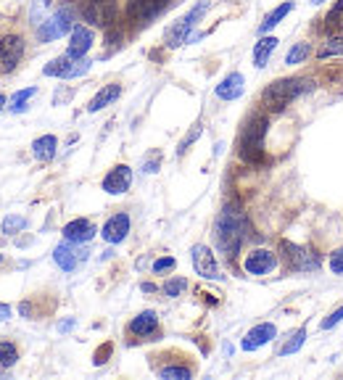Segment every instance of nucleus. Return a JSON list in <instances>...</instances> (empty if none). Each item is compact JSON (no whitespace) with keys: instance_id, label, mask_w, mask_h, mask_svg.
Masks as SVG:
<instances>
[{"instance_id":"7c9ffc66","label":"nucleus","mask_w":343,"mask_h":380,"mask_svg":"<svg viewBox=\"0 0 343 380\" xmlns=\"http://www.w3.org/2000/svg\"><path fill=\"white\" fill-rule=\"evenodd\" d=\"M185 288H188V280L185 278H169L164 285H161L164 296H169V298H177V296H182Z\"/></svg>"},{"instance_id":"6e6552de","label":"nucleus","mask_w":343,"mask_h":380,"mask_svg":"<svg viewBox=\"0 0 343 380\" xmlns=\"http://www.w3.org/2000/svg\"><path fill=\"white\" fill-rule=\"evenodd\" d=\"M90 72V61L88 59H72V56H59V59L48 61L43 66L45 77H56V79H77L82 74Z\"/></svg>"},{"instance_id":"2f4dec72","label":"nucleus","mask_w":343,"mask_h":380,"mask_svg":"<svg viewBox=\"0 0 343 380\" xmlns=\"http://www.w3.org/2000/svg\"><path fill=\"white\" fill-rule=\"evenodd\" d=\"M121 43H124V30H121L119 21H117V24H111V27L106 30V45H108V50H117V48H121Z\"/></svg>"},{"instance_id":"393cba45","label":"nucleus","mask_w":343,"mask_h":380,"mask_svg":"<svg viewBox=\"0 0 343 380\" xmlns=\"http://www.w3.org/2000/svg\"><path fill=\"white\" fill-rule=\"evenodd\" d=\"M35 95H37V88H24V90H19V93H14V95L8 98V111H11V114L27 111V103H30Z\"/></svg>"},{"instance_id":"7ed1b4c3","label":"nucleus","mask_w":343,"mask_h":380,"mask_svg":"<svg viewBox=\"0 0 343 380\" xmlns=\"http://www.w3.org/2000/svg\"><path fill=\"white\" fill-rule=\"evenodd\" d=\"M309 90H314V79H309V77H283V79H275L272 85L264 88L262 101L269 111H283L288 103H293Z\"/></svg>"},{"instance_id":"9d476101","label":"nucleus","mask_w":343,"mask_h":380,"mask_svg":"<svg viewBox=\"0 0 343 380\" xmlns=\"http://www.w3.org/2000/svg\"><path fill=\"white\" fill-rule=\"evenodd\" d=\"M79 246H82V243H72V240L63 238V243H59L56 251H53V262L59 264L63 272H75L90 254L88 249H79Z\"/></svg>"},{"instance_id":"b1692460","label":"nucleus","mask_w":343,"mask_h":380,"mask_svg":"<svg viewBox=\"0 0 343 380\" xmlns=\"http://www.w3.org/2000/svg\"><path fill=\"white\" fill-rule=\"evenodd\" d=\"M275 48H277V37H272V35H262V40L256 43V48H254V66L256 69H264L267 66V61H269V56L275 53Z\"/></svg>"},{"instance_id":"ddd939ff","label":"nucleus","mask_w":343,"mask_h":380,"mask_svg":"<svg viewBox=\"0 0 343 380\" xmlns=\"http://www.w3.org/2000/svg\"><path fill=\"white\" fill-rule=\"evenodd\" d=\"M275 267H277V256H275L269 249L248 251V254H246V259H243V269H246L248 275H256V278L269 275Z\"/></svg>"},{"instance_id":"58836bf2","label":"nucleus","mask_w":343,"mask_h":380,"mask_svg":"<svg viewBox=\"0 0 343 380\" xmlns=\"http://www.w3.org/2000/svg\"><path fill=\"white\" fill-rule=\"evenodd\" d=\"M159 161H161L159 156H150V159L143 164V172H148V175L150 172H159Z\"/></svg>"},{"instance_id":"4be33fe9","label":"nucleus","mask_w":343,"mask_h":380,"mask_svg":"<svg viewBox=\"0 0 343 380\" xmlns=\"http://www.w3.org/2000/svg\"><path fill=\"white\" fill-rule=\"evenodd\" d=\"M56 148H59L56 135H40V137L32 140V156L37 161H53L56 159Z\"/></svg>"},{"instance_id":"0eeeda50","label":"nucleus","mask_w":343,"mask_h":380,"mask_svg":"<svg viewBox=\"0 0 343 380\" xmlns=\"http://www.w3.org/2000/svg\"><path fill=\"white\" fill-rule=\"evenodd\" d=\"M172 0H127V21L133 27H148L156 16L169 8Z\"/></svg>"},{"instance_id":"2eb2a0df","label":"nucleus","mask_w":343,"mask_h":380,"mask_svg":"<svg viewBox=\"0 0 343 380\" xmlns=\"http://www.w3.org/2000/svg\"><path fill=\"white\" fill-rule=\"evenodd\" d=\"M133 185V169L127 167V164H117L108 175L104 177V182H101V188L108 193V196H121V193H127Z\"/></svg>"},{"instance_id":"6ab92c4d","label":"nucleus","mask_w":343,"mask_h":380,"mask_svg":"<svg viewBox=\"0 0 343 380\" xmlns=\"http://www.w3.org/2000/svg\"><path fill=\"white\" fill-rule=\"evenodd\" d=\"M95 233H98V227H95L90 220H85V217L72 220L66 227H63V238L72 240V243H90V240L95 238Z\"/></svg>"},{"instance_id":"39448f33","label":"nucleus","mask_w":343,"mask_h":380,"mask_svg":"<svg viewBox=\"0 0 343 380\" xmlns=\"http://www.w3.org/2000/svg\"><path fill=\"white\" fill-rule=\"evenodd\" d=\"M77 14L82 21H88L90 27L108 30L111 24H117V0H79L77 3Z\"/></svg>"},{"instance_id":"49530a36","label":"nucleus","mask_w":343,"mask_h":380,"mask_svg":"<svg viewBox=\"0 0 343 380\" xmlns=\"http://www.w3.org/2000/svg\"><path fill=\"white\" fill-rule=\"evenodd\" d=\"M0 264H3V254H0Z\"/></svg>"},{"instance_id":"9b49d317","label":"nucleus","mask_w":343,"mask_h":380,"mask_svg":"<svg viewBox=\"0 0 343 380\" xmlns=\"http://www.w3.org/2000/svg\"><path fill=\"white\" fill-rule=\"evenodd\" d=\"M190 259H193V269L201 275L204 280H219V264H217V256L211 254L209 246L204 243H195L190 249Z\"/></svg>"},{"instance_id":"dca6fc26","label":"nucleus","mask_w":343,"mask_h":380,"mask_svg":"<svg viewBox=\"0 0 343 380\" xmlns=\"http://www.w3.org/2000/svg\"><path fill=\"white\" fill-rule=\"evenodd\" d=\"M275 338H277V327H275V322H259V325H254V327L246 333V338L240 341V349L256 351L259 346H264V343L275 341Z\"/></svg>"},{"instance_id":"1a4fd4ad","label":"nucleus","mask_w":343,"mask_h":380,"mask_svg":"<svg viewBox=\"0 0 343 380\" xmlns=\"http://www.w3.org/2000/svg\"><path fill=\"white\" fill-rule=\"evenodd\" d=\"M24 50H27V43L21 35L16 32L3 35L0 37V72H14L24 59Z\"/></svg>"},{"instance_id":"c9c22d12","label":"nucleus","mask_w":343,"mask_h":380,"mask_svg":"<svg viewBox=\"0 0 343 380\" xmlns=\"http://www.w3.org/2000/svg\"><path fill=\"white\" fill-rule=\"evenodd\" d=\"M175 267H177V259H175V256H161V259L153 262V275H166V272H172Z\"/></svg>"},{"instance_id":"cd10ccee","label":"nucleus","mask_w":343,"mask_h":380,"mask_svg":"<svg viewBox=\"0 0 343 380\" xmlns=\"http://www.w3.org/2000/svg\"><path fill=\"white\" fill-rule=\"evenodd\" d=\"M16 362H19V349H16V343H11V341H0V365L11 370Z\"/></svg>"},{"instance_id":"4c0bfd02","label":"nucleus","mask_w":343,"mask_h":380,"mask_svg":"<svg viewBox=\"0 0 343 380\" xmlns=\"http://www.w3.org/2000/svg\"><path fill=\"white\" fill-rule=\"evenodd\" d=\"M330 272L343 275V249H338V251H333V254H330Z\"/></svg>"},{"instance_id":"f8f14e48","label":"nucleus","mask_w":343,"mask_h":380,"mask_svg":"<svg viewBox=\"0 0 343 380\" xmlns=\"http://www.w3.org/2000/svg\"><path fill=\"white\" fill-rule=\"evenodd\" d=\"M127 336L137 338V341H150L153 336H159V314L153 309L135 314L130 325H127Z\"/></svg>"},{"instance_id":"c85d7f7f","label":"nucleus","mask_w":343,"mask_h":380,"mask_svg":"<svg viewBox=\"0 0 343 380\" xmlns=\"http://www.w3.org/2000/svg\"><path fill=\"white\" fill-rule=\"evenodd\" d=\"M159 375H161V378L188 380V378H193V370H190V367H185V365H172V367H161V370H159Z\"/></svg>"},{"instance_id":"f257e3e1","label":"nucleus","mask_w":343,"mask_h":380,"mask_svg":"<svg viewBox=\"0 0 343 380\" xmlns=\"http://www.w3.org/2000/svg\"><path fill=\"white\" fill-rule=\"evenodd\" d=\"M246 240V217L238 206L227 204L219 211V217L214 222V243L217 251L224 254L227 259H235L238 256L240 246Z\"/></svg>"},{"instance_id":"5701e85b","label":"nucleus","mask_w":343,"mask_h":380,"mask_svg":"<svg viewBox=\"0 0 343 380\" xmlns=\"http://www.w3.org/2000/svg\"><path fill=\"white\" fill-rule=\"evenodd\" d=\"M293 8H296V3H293V0H288V3H280L277 8H272V11L264 16V21L259 24V35H267L269 30H275V27H277V24L283 21L285 16L293 11Z\"/></svg>"},{"instance_id":"423d86ee","label":"nucleus","mask_w":343,"mask_h":380,"mask_svg":"<svg viewBox=\"0 0 343 380\" xmlns=\"http://www.w3.org/2000/svg\"><path fill=\"white\" fill-rule=\"evenodd\" d=\"M280 256L291 272H314L320 267V256L309 249H301L291 240H280Z\"/></svg>"},{"instance_id":"bb28decb","label":"nucleus","mask_w":343,"mask_h":380,"mask_svg":"<svg viewBox=\"0 0 343 380\" xmlns=\"http://www.w3.org/2000/svg\"><path fill=\"white\" fill-rule=\"evenodd\" d=\"M312 56V45L309 43H296L288 53H285V64L288 66H299V64H304V61Z\"/></svg>"},{"instance_id":"37998d69","label":"nucleus","mask_w":343,"mask_h":380,"mask_svg":"<svg viewBox=\"0 0 343 380\" xmlns=\"http://www.w3.org/2000/svg\"><path fill=\"white\" fill-rule=\"evenodd\" d=\"M3 108H8V98L0 93V111H3Z\"/></svg>"},{"instance_id":"f704fd0d","label":"nucleus","mask_w":343,"mask_h":380,"mask_svg":"<svg viewBox=\"0 0 343 380\" xmlns=\"http://www.w3.org/2000/svg\"><path fill=\"white\" fill-rule=\"evenodd\" d=\"M201 132H204V127H201V122H195L193 127H190V132H188V135H185V137H182V143H179L177 153H185V151H188V148L193 146L195 140H198V137H201Z\"/></svg>"},{"instance_id":"72a5a7b5","label":"nucleus","mask_w":343,"mask_h":380,"mask_svg":"<svg viewBox=\"0 0 343 380\" xmlns=\"http://www.w3.org/2000/svg\"><path fill=\"white\" fill-rule=\"evenodd\" d=\"M304 341H306V327H299V330L291 336V341L280 349V354H296V351L304 346Z\"/></svg>"},{"instance_id":"79ce46f5","label":"nucleus","mask_w":343,"mask_h":380,"mask_svg":"<svg viewBox=\"0 0 343 380\" xmlns=\"http://www.w3.org/2000/svg\"><path fill=\"white\" fill-rule=\"evenodd\" d=\"M75 325H77L75 320H63V322H61V325H59V333H69V330H72Z\"/></svg>"},{"instance_id":"412c9836","label":"nucleus","mask_w":343,"mask_h":380,"mask_svg":"<svg viewBox=\"0 0 343 380\" xmlns=\"http://www.w3.org/2000/svg\"><path fill=\"white\" fill-rule=\"evenodd\" d=\"M121 95V85H117V82H111V85H104V88L98 90L92 98H90L88 103V111L90 114H95V111H104L106 106H111V103L117 101Z\"/></svg>"},{"instance_id":"c03bdc74","label":"nucleus","mask_w":343,"mask_h":380,"mask_svg":"<svg viewBox=\"0 0 343 380\" xmlns=\"http://www.w3.org/2000/svg\"><path fill=\"white\" fill-rule=\"evenodd\" d=\"M143 291H146V293H153V291H156V285H150V283H143Z\"/></svg>"},{"instance_id":"a19ab883","label":"nucleus","mask_w":343,"mask_h":380,"mask_svg":"<svg viewBox=\"0 0 343 380\" xmlns=\"http://www.w3.org/2000/svg\"><path fill=\"white\" fill-rule=\"evenodd\" d=\"M11 312H14V309L8 307V304H3V301H0V322L11 320Z\"/></svg>"},{"instance_id":"f03ea898","label":"nucleus","mask_w":343,"mask_h":380,"mask_svg":"<svg viewBox=\"0 0 343 380\" xmlns=\"http://www.w3.org/2000/svg\"><path fill=\"white\" fill-rule=\"evenodd\" d=\"M269 130V117L264 114H254L243 124V132L238 137V156L251 167H262L264 164V137Z\"/></svg>"},{"instance_id":"4468645a","label":"nucleus","mask_w":343,"mask_h":380,"mask_svg":"<svg viewBox=\"0 0 343 380\" xmlns=\"http://www.w3.org/2000/svg\"><path fill=\"white\" fill-rule=\"evenodd\" d=\"M95 43V35L85 24H75V30L69 32V45H66V56L72 59H85L90 53V48Z\"/></svg>"},{"instance_id":"a878e982","label":"nucleus","mask_w":343,"mask_h":380,"mask_svg":"<svg viewBox=\"0 0 343 380\" xmlns=\"http://www.w3.org/2000/svg\"><path fill=\"white\" fill-rule=\"evenodd\" d=\"M335 56H343V35H333L328 37L322 48L317 50V59L325 61V59H335Z\"/></svg>"},{"instance_id":"a18cd8bd","label":"nucleus","mask_w":343,"mask_h":380,"mask_svg":"<svg viewBox=\"0 0 343 380\" xmlns=\"http://www.w3.org/2000/svg\"><path fill=\"white\" fill-rule=\"evenodd\" d=\"M314 6H322V3H325V0H312Z\"/></svg>"},{"instance_id":"e433bc0d","label":"nucleus","mask_w":343,"mask_h":380,"mask_svg":"<svg viewBox=\"0 0 343 380\" xmlns=\"http://www.w3.org/2000/svg\"><path fill=\"white\" fill-rule=\"evenodd\" d=\"M341 320H343V304L335 309V312H330L328 317L322 320V330H330V327H335V325H338Z\"/></svg>"},{"instance_id":"ea45409f","label":"nucleus","mask_w":343,"mask_h":380,"mask_svg":"<svg viewBox=\"0 0 343 380\" xmlns=\"http://www.w3.org/2000/svg\"><path fill=\"white\" fill-rule=\"evenodd\" d=\"M108 351H111V343H106L104 349L95 354V365H104V362H106V354H108Z\"/></svg>"},{"instance_id":"c756f323","label":"nucleus","mask_w":343,"mask_h":380,"mask_svg":"<svg viewBox=\"0 0 343 380\" xmlns=\"http://www.w3.org/2000/svg\"><path fill=\"white\" fill-rule=\"evenodd\" d=\"M343 0H335V6L328 11V16H325V30L328 32H333L335 27H341L343 21Z\"/></svg>"},{"instance_id":"473e14b6","label":"nucleus","mask_w":343,"mask_h":380,"mask_svg":"<svg viewBox=\"0 0 343 380\" xmlns=\"http://www.w3.org/2000/svg\"><path fill=\"white\" fill-rule=\"evenodd\" d=\"M24 227H27V220H24L21 214H8V217L3 220V233H6V235L21 233Z\"/></svg>"},{"instance_id":"f3484780","label":"nucleus","mask_w":343,"mask_h":380,"mask_svg":"<svg viewBox=\"0 0 343 380\" xmlns=\"http://www.w3.org/2000/svg\"><path fill=\"white\" fill-rule=\"evenodd\" d=\"M130 233V214H114V217H108V222L104 225V230H101V238H104L106 243H111V246H117L121 243L124 238Z\"/></svg>"},{"instance_id":"a211bd4d","label":"nucleus","mask_w":343,"mask_h":380,"mask_svg":"<svg viewBox=\"0 0 343 380\" xmlns=\"http://www.w3.org/2000/svg\"><path fill=\"white\" fill-rule=\"evenodd\" d=\"M193 32H195V24L188 16H182L177 24H172V27L164 32V45L169 50H175L179 45H188V37H190Z\"/></svg>"},{"instance_id":"20e7f679","label":"nucleus","mask_w":343,"mask_h":380,"mask_svg":"<svg viewBox=\"0 0 343 380\" xmlns=\"http://www.w3.org/2000/svg\"><path fill=\"white\" fill-rule=\"evenodd\" d=\"M77 19V8L75 6H61L56 8L53 14L48 16L45 21L37 24V32H35V37H37V43H53V40H59L63 35H69V32L75 30V21Z\"/></svg>"},{"instance_id":"aec40b11","label":"nucleus","mask_w":343,"mask_h":380,"mask_svg":"<svg viewBox=\"0 0 343 380\" xmlns=\"http://www.w3.org/2000/svg\"><path fill=\"white\" fill-rule=\"evenodd\" d=\"M243 90H246V79H243V74L230 72L222 82L217 85L214 93H217V98H219V101H238L240 95H243Z\"/></svg>"}]
</instances>
